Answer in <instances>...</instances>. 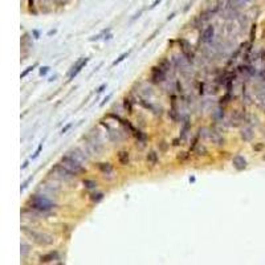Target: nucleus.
I'll use <instances>...</instances> for the list:
<instances>
[{
  "instance_id": "7c9ffc66",
  "label": "nucleus",
  "mask_w": 265,
  "mask_h": 265,
  "mask_svg": "<svg viewBox=\"0 0 265 265\" xmlns=\"http://www.w3.org/2000/svg\"><path fill=\"white\" fill-rule=\"evenodd\" d=\"M110 98H112V94H109V95H107V97H106V98H105V100H103V102H102V103H101V106H103V105H105V103H106V102H107V101H109V100H110Z\"/></svg>"
},
{
  "instance_id": "423d86ee",
  "label": "nucleus",
  "mask_w": 265,
  "mask_h": 265,
  "mask_svg": "<svg viewBox=\"0 0 265 265\" xmlns=\"http://www.w3.org/2000/svg\"><path fill=\"white\" fill-rule=\"evenodd\" d=\"M179 45L182 48V52H183V54L186 56L187 61L188 63H192V58H194V53L191 52V48H190V42L187 41V40L184 39H180L179 40Z\"/></svg>"
},
{
  "instance_id": "58836bf2",
  "label": "nucleus",
  "mask_w": 265,
  "mask_h": 265,
  "mask_svg": "<svg viewBox=\"0 0 265 265\" xmlns=\"http://www.w3.org/2000/svg\"><path fill=\"white\" fill-rule=\"evenodd\" d=\"M54 33H56V29H53V31H49V33H48V35L51 36V35H54Z\"/></svg>"
},
{
  "instance_id": "f704fd0d",
  "label": "nucleus",
  "mask_w": 265,
  "mask_h": 265,
  "mask_svg": "<svg viewBox=\"0 0 265 265\" xmlns=\"http://www.w3.org/2000/svg\"><path fill=\"white\" fill-rule=\"evenodd\" d=\"M142 12H143V11H139V12H138V13H137V15H135V16H134V17H132V19H131V20H135V19H137V17H139V16H141V15H142Z\"/></svg>"
},
{
  "instance_id": "a19ab883",
  "label": "nucleus",
  "mask_w": 265,
  "mask_h": 265,
  "mask_svg": "<svg viewBox=\"0 0 265 265\" xmlns=\"http://www.w3.org/2000/svg\"><path fill=\"white\" fill-rule=\"evenodd\" d=\"M194 182H195V178L191 176V178H190V183H194Z\"/></svg>"
},
{
  "instance_id": "6ab92c4d",
  "label": "nucleus",
  "mask_w": 265,
  "mask_h": 265,
  "mask_svg": "<svg viewBox=\"0 0 265 265\" xmlns=\"http://www.w3.org/2000/svg\"><path fill=\"white\" fill-rule=\"evenodd\" d=\"M28 252H29V246L27 245L25 243H21V256L25 257V256L28 255Z\"/></svg>"
},
{
  "instance_id": "2f4dec72",
  "label": "nucleus",
  "mask_w": 265,
  "mask_h": 265,
  "mask_svg": "<svg viewBox=\"0 0 265 265\" xmlns=\"http://www.w3.org/2000/svg\"><path fill=\"white\" fill-rule=\"evenodd\" d=\"M32 33H33V36H35V39L40 37V32H39V31H32Z\"/></svg>"
},
{
  "instance_id": "473e14b6",
  "label": "nucleus",
  "mask_w": 265,
  "mask_h": 265,
  "mask_svg": "<svg viewBox=\"0 0 265 265\" xmlns=\"http://www.w3.org/2000/svg\"><path fill=\"white\" fill-rule=\"evenodd\" d=\"M263 147H264V144H258V146H253V149L256 150V151H260Z\"/></svg>"
},
{
  "instance_id": "4468645a",
  "label": "nucleus",
  "mask_w": 265,
  "mask_h": 265,
  "mask_svg": "<svg viewBox=\"0 0 265 265\" xmlns=\"http://www.w3.org/2000/svg\"><path fill=\"white\" fill-rule=\"evenodd\" d=\"M241 138L244 141H251L252 138H253V131H252V129L251 127H246V129H243V131H241Z\"/></svg>"
},
{
  "instance_id": "6e6552de",
  "label": "nucleus",
  "mask_w": 265,
  "mask_h": 265,
  "mask_svg": "<svg viewBox=\"0 0 265 265\" xmlns=\"http://www.w3.org/2000/svg\"><path fill=\"white\" fill-rule=\"evenodd\" d=\"M232 163H233V167L236 168V170H239V171H241V170H244V168H246V161H245V158L244 156H241V155H236V156H233V161H232Z\"/></svg>"
},
{
  "instance_id": "7ed1b4c3",
  "label": "nucleus",
  "mask_w": 265,
  "mask_h": 265,
  "mask_svg": "<svg viewBox=\"0 0 265 265\" xmlns=\"http://www.w3.org/2000/svg\"><path fill=\"white\" fill-rule=\"evenodd\" d=\"M61 162H63V165L65 166L66 168H69V170L72 171L74 175L84 174V172L86 171L85 168L82 167L81 165H80V162H78V161H76L74 158H72L70 155H65L63 159H61Z\"/></svg>"
},
{
  "instance_id": "c85d7f7f",
  "label": "nucleus",
  "mask_w": 265,
  "mask_h": 265,
  "mask_svg": "<svg viewBox=\"0 0 265 265\" xmlns=\"http://www.w3.org/2000/svg\"><path fill=\"white\" fill-rule=\"evenodd\" d=\"M199 93H200V94L204 93V84H203V82H202V84H200V86H199Z\"/></svg>"
},
{
  "instance_id": "393cba45",
  "label": "nucleus",
  "mask_w": 265,
  "mask_h": 265,
  "mask_svg": "<svg viewBox=\"0 0 265 265\" xmlns=\"http://www.w3.org/2000/svg\"><path fill=\"white\" fill-rule=\"evenodd\" d=\"M188 154L187 153H180L179 155H178V159H180V161H186V159H188Z\"/></svg>"
},
{
  "instance_id": "2eb2a0df",
  "label": "nucleus",
  "mask_w": 265,
  "mask_h": 265,
  "mask_svg": "<svg viewBox=\"0 0 265 265\" xmlns=\"http://www.w3.org/2000/svg\"><path fill=\"white\" fill-rule=\"evenodd\" d=\"M102 199H103V194L102 192H94V194H92V195H90V200H92V202H94V203H100Z\"/></svg>"
},
{
  "instance_id": "f257e3e1",
  "label": "nucleus",
  "mask_w": 265,
  "mask_h": 265,
  "mask_svg": "<svg viewBox=\"0 0 265 265\" xmlns=\"http://www.w3.org/2000/svg\"><path fill=\"white\" fill-rule=\"evenodd\" d=\"M31 203V208L32 209H37L40 212H47L51 211L52 208H54V203H52L49 199L44 198V196H32L29 200Z\"/></svg>"
},
{
  "instance_id": "f8f14e48",
  "label": "nucleus",
  "mask_w": 265,
  "mask_h": 265,
  "mask_svg": "<svg viewBox=\"0 0 265 265\" xmlns=\"http://www.w3.org/2000/svg\"><path fill=\"white\" fill-rule=\"evenodd\" d=\"M146 161L150 165V167H154V166L158 163V154H156L155 151H150L146 156Z\"/></svg>"
},
{
  "instance_id": "b1692460",
  "label": "nucleus",
  "mask_w": 265,
  "mask_h": 265,
  "mask_svg": "<svg viewBox=\"0 0 265 265\" xmlns=\"http://www.w3.org/2000/svg\"><path fill=\"white\" fill-rule=\"evenodd\" d=\"M33 68H35V66H28V68H27V69L24 70L23 73H21V78H24V77H27V74H28V73H31V72H32V70H33Z\"/></svg>"
},
{
  "instance_id": "e433bc0d",
  "label": "nucleus",
  "mask_w": 265,
  "mask_h": 265,
  "mask_svg": "<svg viewBox=\"0 0 265 265\" xmlns=\"http://www.w3.org/2000/svg\"><path fill=\"white\" fill-rule=\"evenodd\" d=\"M28 163H29L28 161H25V162H24V165H23V166H21V168H25V167H27V166H28Z\"/></svg>"
},
{
  "instance_id": "4be33fe9",
  "label": "nucleus",
  "mask_w": 265,
  "mask_h": 265,
  "mask_svg": "<svg viewBox=\"0 0 265 265\" xmlns=\"http://www.w3.org/2000/svg\"><path fill=\"white\" fill-rule=\"evenodd\" d=\"M49 69H51L49 66H41L40 68V76H45L49 72Z\"/></svg>"
},
{
  "instance_id": "9b49d317",
  "label": "nucleus",
  "mask_w": 265,
  "mask_h": 265,
  "mask_svg": "<svg viewBox=\"0 0 265 265\" xmlns=\"http://www.w3.org/2000/svg\"><path fill=\"white\" fill-rule=\"evenodd\" d=\"M97 167H98V170L105 175H109L113 172V166L110 165V163H98Z\"/></svg>"
},
{
  "instance_id": "aec40b11",
  "label": "nucleus",
  "mask_w": 265,
  "mask_h": 265,
  "mask_svg": "<svg viewBox=\"0 0 265 265\" xmlns=\"http://www.w3.org/2000/svg\"><path fill=\"white\" fill-rule=\"evenodd\" d=\"M41 150H42V143H40L39 147H37V150H36L35 154L32 155V159H36V158H37V156L40 155V153H41Z\"/></svg>"
},
{
  "instance_id": "c9c22d12",
  "label": "nucleus",
  "mask_w": 265,
  "mask_h": 265,
  "mask_svg": "<svg viewBox=\"0 0 265 265\" xmlns=\"http://www.w3.org/2000/svg\"><path fill=\"white\" fill-rule=\"evenodd\" d=\"M112 37H113V35H112V33H109V35H107V36H105L103 39H105V40H110Z\"/></svg>"
},
{
  "instance_id": "c756f323",
  "label": "nucleus",
  "mask_w": 265,
  "mask_h": 265,
  "mask_svg": "<svg viewBox=\"0 0 265 265\" xmlns=\"http://www.w3.org/2000/svg\"><path fill=\"white\" fill-rule=\"evenodd\" d=\"M105 88H106V84H102V85H101V86H100V88H98V89H97V93H101V92H102V90H103V89H105Z\"/></svg>"
},
{
  "instance_id": "9d476101",
  "label": "nucleus",
  "mask_w": 265,
  "mask_h": 265,
  "mask_svg": "<svg viewBox=\"0 0 265 265\" xmlns=\"http://www.w3.org/2000/svg\"><path fill=\"white\" fill-rule=\"evenodd\" d=\"M54 260H58V253L56 251H52V252H49V253H47V255H42L41 257H40V263H44V264H47V263H53Z\"/></svg>"
},
{
  "instance_id": "f03ea898",
  "label": "nucleus",
  "mask_w": 265,
  "mask_h": 265,
  "mask_svg": "<svg viewBox=\"0 0 265 265\" xmlns=\"http://www.w3.org/2000/svg\"><path fill=\"white\" fill-rule=\"evenodd\" d=\"M21 229H23V232L25 233V235H29L32 237L33 241L37 243L39 245H49L53 243V237L49 236V235H45V233H36V232H33V231L28 229L27 227H21Z\"/></svg>"
},
{
  "instance_id": "dca6fc26",
  "label": "nucleus",
  "mask_w": 265,
  "mask_h": 265,
  "mask_svg": "<svg viewBox=\"0 0 265 265\" xmlns=\"http://www.w3.org/2000/svg\"><path fill=\"white\" fill-rule=\"evenodd\" d=\"M84 187H85V188H88V190H93V188L97 187V182L90 180V179H85L84 180Z\"/></svg>"
},
{
  "instance_id": "bb28decb",
  "label": "nucleus",
  "mask_w": 265,
  "mask_h": 265,
  "mask_svg": "<svg viewBox=\"0 0 265 265\" xmlns=\"http://www.w3.org/2000/svg\"><path fill=\"white\" fill-rule=\"evenodd\" d=\"M161 3H162V0H155V1H154L153 4L150 5V10H153V8H155L156 5H158V4H161Z\"/></svg>"
},
{
  "instance_id": "f3484780",
  "label": "nucleus",
  "mask_w": 265,
  "mask_h": 265,
  "mask_svg": "<svg viewBox=\"0 0 265 265\" xmlns=\"http://www.w3.org/2000/svg\"><path fill=\"white\" fill-rule=\"evenodd\" d=\"M123 107H125L129 113H132V103L129 98H125V101H123Z\"/></svg>"
},
{
  "instance_id": "412c9836",
  "label": "nucleus",
  "mask_w": 265,
  "mask_h": 265,
  "mask_svg": "<svg viewBox=\"0 0 265 265\" xmlns=\"http://www.w3.org/2000/svg\"><path fill=\"white\" fill-rule=\"evenodd\" d=\"M258 101H260V106H261V107H263V109L265 110V94L258 95Z\"/></svg>"
},
{
  "instance_id": "a211bd4d",
  "label": "nucleus",
  "mask_w": 265,
  "mask_h": 265,
  "mask_svg": "<svg viewBox=\"0 0 265 265\" xmlns=\"http://www.w3.org/2000/svg\"><path fill=\"white\" fill-rule=\"evenodd\" d=\"M129 54H130V52H125V53H122V54H121V56H119V57H118V58H117V60H115V61H114V63H113V65H114V66H115V65H117V64H119V63H122V61H123V60H125V58H126V57H127V56H129Z\"/></svg>"
},
{
  "instance_id": "ea45409f",
  "label": "nucleus",
  "mask_w": 265,
  "mask_h": 265,
  "mask_svg": "<svg viewBox=\"0 0 265 265\" xmlns=\"http://www.w3.org/2000/svg\"><path fill=\"white\" fill-rule=\"evenodd\" d=\"M178 142H179V139H175V141H174V143H172V144H174V146H176V144H179Z\"/></svg>"
},
{
  "instance_id": "5701e85b",
  "label": "nucleus",
  "mask_w": 265,
  "mask_h": 265,
  "mask_svg": "<svg viewBox=\"0 0 265 265\" xmlns=\"http://www.w3.org/2000/svg\"><path fill=\"white\" fill-rule=\"evenodd\" d=\"M255 36H256V24L252 25V29H251V42L255 41Z\"/></svg>"
},
{
  "instance_id": "1a4fd4ad",
  "label": "nucleus",
  "mask_w": 265,
  "mask_h": 265,
  "mask_svg": "<svg viewBox=\"0 0 265 265\" xmlns=\"http://www.w3.org/2000/svg\"><path fill=\"white\" fill-rule=\"evenodd\" d=\"M214 35H215V28H214V25H208L207 28L203 31L202 41H203V42H209L212 39H214Z\"/></svg>"
},
{
  "instance_id": "39448f33",
  "label": "nucleus",
  "mask_w": 265,
  "mask_h": 265,
  "mask_svg": "<svg viewBox=\"0 0 265 265\" xmlns=\"http://www.w3.org/2000/svg\"><path fill=\"white\" fill-rule=\"evenodd\" d=\"M166 70L163 69L162 66H155L151 70V81L154 82V84H159V82H162L163 80L166 78Z\"/></svg>"
},
{
  "instance_id": "0eeeda50",
  "label": "nucleus",
  "mask_w": 265,
  "mask_h": 265,
  "mask_svg": "<svg viewBox=\"0 0 265 265\" xmlns=\"http://www.w3.org/2000/svg\"><path fill=\"white\" fill-rule=\"evenodd\" d=\"M88 61H89V58H88V57H85L84 60H78V61H77L76 65L73 66V72H72V74H70V80H73L77 74H78L80 72H81L82 68H85V65L88 64Z\"/></svg>"
},
{
  "instance_id": "20e7f679",
  "label": "nucleus",
  "mask_w": 265,
  "mask_h": 265,
  "mask_svg": "<svg viewBox=\"0 0 265 265\" xmlns=\"http://www.w3.org/2000/svg\"><path fill=\"white\" fill-rule=\"evenodd\" d=\"M53 171L57 172L58 176L63 178V179H65V180H69V179H72L73 176H76V175L73 174V172L70 171L69 168H66L64 165H57L56 167L53 168Z\"/></svg>"
},
{
  "instance_id": "ddd939ff",
  "label": "nucleus",
  "mask_w": 265,
  "mask_h": 265,
  "mask_svg": "<svg viewBox=\"0 0 265 265\" xmlns=\"http://www.w3.org/2000/svg\"><path fill=\"white\" fill-rule=\"evenodd\" d=\"M129 159H130V155H129L127 151H121L118 154V162L121 163L122 166L129 165Z\"/></svg>"
},
{
  "instance_id": "cd10ccee",
  "label": "nucleus",
  "mask_w": 265,
  "mask_h": 265,
  "mask_svg": "<svg viewBox=\"0 0 265 265\" xmlns=\"http://www.w3.org/2000/svg\"><path fill=\"white\" fill-rule=\"evenodd\" d=\"M70 127H72V123H68V125L65 126V127H64V129H63V131H61V132H63V134H65V132H66L68 130H69V129H70Z\"/></svg>"
},
{
  "instance_id": "4c0bfd02",
  "label": "nucleus",
  "mask_w": 265,
  "mask_h": 265,
  "mask_svg": "<svg viewBox=\"0 0 265 265\" xmlns=\"http://www.w3.org/2000/svg\"><path fill=\"white\" fill-rule=\"evenodd\" d=\"M174 16H175V13H171V15H170V16H168V17H167V20H168V21H170L171 19H174Z\"/></svg>"
},
{
  "instance_id": "a878e982",
  "label": "nucleus",
  "mask_w": 265,
  "mask_h": 265,
  "mask_svg": "<svg viewBox=\"0 0 265 265\" xmlns=\"http://www.w3.org/2000/svg\"><path fill=\"white\" fill-rule=\"evenodd\" d=\"M31 180H32V176H31V178H28V179H27V180L24 182L23 184H21L20 190H21V191H24V190H25V188H27V186H28V184H29V182H31Z\"/></svg>"
},
{
  "instance_id": "72a5a7b5",
  "label": "nucleus",
  "mask_w": 265,
  "mask_h": 265,
  "mask_svg": "<svg viewBox=\"0 0 265 265\" xmlns=\"http://www.w3.org/2000/svg\"><path fill=\"white\" fill-rule=\"evenodd\" d=\"M28 5H29V8H31V11H32V8H33V5H35V3H33V0H28Z\"/></svg>"
}]
</instances>
